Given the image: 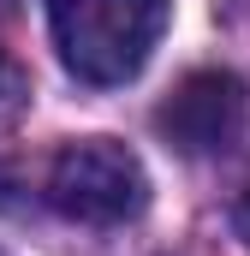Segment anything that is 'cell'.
Listing matches in <instances>:
<instances>
[{
  "label": "cell",
  "mask_w": 250,
  "mask_h": 256,
  "mask_svg": "<svg viewBox=\"0 0 250 256\" xmlns=\"http://www.w3.org/2000/svg\"><path fill=\"white\" fill-rule=\"evenodd\" d=\"M24 102H30V72H24V66L0 48V120H12Z\"/></svg>",
  "instance_id": "cell-4"
},
{
  "label": "cell",
  "mask_w": 250,
  "mask_h": 256,
  "mask_svg": "<svg viewBox=\"0 0 250 256\" xmlns=\"http://www.w3.org/2000/svg\"><path fill=\"white\" fill-rule=\"evenodd\" d=\"M232 232H238V238L250 244V191L238 196V202H232Z\"/></svg>",
  "instance_id": "cell-5"
},
{
  "label": "cell",
  "mask_w": 250,
  "mask_h": 256,
  "mask_svg": "<svg viewBox=\"0 0 250 256\" xmlns=\"http://www.w3.org/2000/svg\"><path fill=\"white\" fill-rule=\"evenodd\" d=\"M250 120V96L232 72H190L185 84L155 108V131L179 149V155H220L238 143Z\"/></svg>",
  "instance_id": "cell-3"
},
{
  "label": "cell",
  "mask_w": 250,
  "mask_h": 256,
  "mask_svg": "<svg viewBox=\"0 0 250 256\" xmlns=\"http://www.w3.org/2000/svg\"><path fill=\"white\" fill-rule=\"evenodd\" d=\"M48 202L60 208L66 220L120 226L131 214H143L149 173L114 137H78V143H66L60 155H54V167H48Z\"/></svg>",
  "instance_id": "cell-2"
},
{
  "label": "cell",
  "mask_w": 250,
  "mask_h": 256,
  "mask_svg": "<svg viewBox=\"0 0 250 256\" xmlns=\"http://www.w3.org/2000/svg\"><path fill=\"white\" fill-rule=\"evenodd\" d=\"M167 12V0H48V30L78 84L114 90L149 66Z\"/></svg>",
  "instance_id": "cell-1"
}]
</instances>
